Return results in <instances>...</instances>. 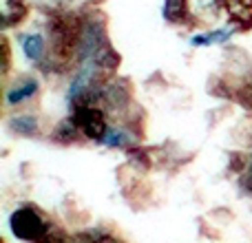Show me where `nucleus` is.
<instances>
[{"mask_svg":"<svg viewBox=\"0 0 252 243\" xmlns=\"http://www.w3.org/2000/svg\"><path fill=\"white\" fill-rule=\"evenodd\" d=\"M9 228L16 239L27 243H35L49 232L47 221L33 206H22V208L13 210V214L9 217Z\"/></svg>","mask_w":252,"mask_h":243,"instance_id":"nucleus-1","label":"nucleus"},{"mask_svg":"<svg viewBox=\"0 0 252 243\" xmlns=\"http://www.w3.org/2000/svg\"><path fill=\"white\" fill-rule=\"evenodd\" d=\"M106 44V29L102 20H93L87 18L82 22V31H80V42H78V53L82 60H93L95 53Z\"/></svg>","mask_w":252,"mask_h":243,"instance_id":"nucleus-2","label":"nucleus"},{"mask_svg":"<svg viewBox=\"0 0 252 243\" xmlns=\"http://www.w3.org/2000/svg\"><path fill=\"white\" fill-rule=\"evenodd\" d=\"M164 18L168 22H184L188 18V0H166Z\"/></svg>","mask_w":252,"mask_h":243,"instance_id":"nucleus-6","label":"nucleus"},{"mask_svg":"<svg viewBox=\"0 0 252 243\" xmlns=\"http://www.w3.org/2000/svg\"><path fill=\"white\" fill-rule=\"evenodd\" d=\"M38 93V80H22L20 84L11 87L7 91V104L9 106H16V104H22V102L31 100V97Z\"/></svg>","mask_w":252,"mask_h":243,"instance_id":"nucleus-4","label":"nucleus"},{"mask_svg":"<svg viewBox=\"0 0 252 243\" xmlns=\"http://www.w3.org/2000/svg\"><path fill=\"white\" fill-rule=\"evenodd\" d=\"M124 142H126V133L120 128H109L104 135V139H102L104 146H124Z\"/></svg>","mask_w":252,"mask_h":243,"instance_id":"nucleus-10","label":"nucleus"},{"mask_svg":"<svg viewBox=\"0 0 252 243\" xmlns=\"http://www.w3.org/2000/svg\"><path fill=\"white\" fill-rule=\"evenodd\" d=\"M237 100H239V104L244 109H252V84H244L241 87V91L237 93Z\"/></svg>","mask_w":252,"mask_h":243,"instance_id":"nucleus-12","label":"nucleus"},{"mask_svg":"<svg viewBox=\"0 0 252 243\" xmlns=\"http://www.w3.org/2000/svg\"><path fill=\"white\" fill-rule=\"evenodd\" d=\"M91 64L95 66V69H102V71H115L118 64H120V53L106 42L104 47L95 53V58L91 60Z\"/></svg>","mask_w":252,"mask_h":243,"instance_id":"nucleus-5","label":"nucleus"},{"mask_svg":"<svg viewBox=\"0 0 252 243\" xmlns=\"http://www.w3.org/2000/svg\"><path fill=\"white\" fill-rule=\"evenodd\" d=\"M11 128L20 135H35L38 133V122H35L31 115H20V118H13L11 122Z\"/></svg>","mask_w":252,"mask_h":243,"instance_id":"nucleus-8","label":"nucleus"},{"mask_svg":"<svg viewBox=\"0 0 252 243\" xmlns=\"http://www.w3.org/2000/svg\"><path fill=\"white\" fill-rule=\"evenodd\" d=\"M223 4H226V9L232 13V16H237V13L246 11V0H223Z\"/></svg>","mask_w":252,"mask_h":243,"instance_id":"nucleus-13","label":"nucleus"},{"mask_svg":"<svg viewBox=\"0 0 252 243\" xmlns=\"http://www.w3.org/2000/svg\"><path fill=\"white\" fill-rule=\"evenodd\" d=\"M73 120L78 124V128L87 135L89 139H97L102 142L109 130L106 126V118L97 106H75V113H73Z\"/></svg>","mask_w":252,"mask_h":243,"instance_id":"nucleus-3","label":"nucleus"},{"mask_svg":"<svg viewBox=\"0 0 252 243\" xmlns=\"http://www.w3.org/2000/svg\"><path fill=\"white\" fill-rule=\"evenodd\" d=\"M35 243H69L66 241V237L62 235L60 230H56V228H49V232L42 237V239H38Z\"/></svg>","mask_w":252,"mask_h":243,"instance_id":"nucleus-11","label":"nucleus"},{"mask_svg":"<svg viewBox=\"0 0 252 243\" xmlns=\"http://www.w3.org/2000/svg\"><path fill=\"white\" fill-rule=\"evenodd\" d=\"M228 35H230V31L228 29H217V31H210V33H204V35H195V38H192V44H197V47L219 44V42H223Z\"/></svg>","mask_w":252,"mask_h":243,"instance_id":"nucleus-9","label":"nucleus"},{"mask_svg":"<svg viewBox=\"0 0 252 243\" xmlns=\"http://www.w3.org/2000/svg\"><path fill=\"white\" fill-rule=\"evenodd\" d=\"M22 49H25V56L29 60H40L44 53V38L38 33H31L22 38Z\"/></svg>","mask_w":252,"mask_h":243,"instance_id":"nucleus-7","label":"nucleus"},{"mask_svg":"<svg viewBox=\"0 0 252 243\" xmlns=\"http://www.w3.org/2000/svg\"><path fill=\"white\" fill-rule=\"evenodd\" d=\"M93 243H118V241H115L113 237H109V235H106V237H97V239L93 241Z\"/></svg>","mask_w":252,"mask_h":243,"instance_id":"nucleus-15","label":"nucleus"},{"mask_svg":"<svg viewBox=\"0 0 252 243\" xmlns=\"http://www.w3.org/2000/svg\"><path fill=\"white\" fill-rule=\"evenodd\" d=\"M9 69V44H7V40L2 38V73Z\"/></svg>","mask_w":252,"mask_h":243,"instance_id":"nucleus-14","label":"nucleus"}]
</instances>
